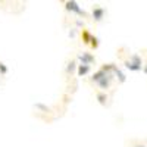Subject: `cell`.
I'll list each match as a JSON object with an SVG mask.
<instances>
[{
	"label": "cell",
	"mask_w": 147,
	"mask_h": 147,
	"mask_svg": "<svg viewBox=\"0 0 147 147\" xmlns=\"http://www.w3.org/2000/svg\"><path fill=\"white\" fill-rule=\"evenodd\" d=\"M65 7H66V10L74 12V13H77V15H80V16H87V13H85V12L78 6L77 2H66V3H65Z\"/></svg>",
	"instance_id": "6da1fadb"
},
{
	"label": "cell",
	"mask_w": 147,
	"mask_h": 147,
	"mask_svg": "<svg viewBox=\"0 0 147 147\" xmlns=\"http://www.w3.org/2000/svg\"><path fill=\"white\" fill-rule=\"evenodd\" d=\"M78 59L81 60V65H88V66H90V63L96 62V59H94V56H93L91 53H88V52H84V53H80V55H78Z\"/></svg>",
	"instance_id": "7a4b0ae2"
},
{
	"label": "cell",
	"mask_w": 147,
	"mask_h": 147,
	"mask_svg": "<svg viewBox=\"0 0 147 147\" xmlns=\"http://www.w3.org/2000/svg\"><path fill=\"white\" fill-rule=\"evenodd\" d=\"M105 15H106V9L105 7H100V6H96V7H93V19L94 21H102L103 18H105Z\"/></svg>",
	"instance_id": "3957f363"
},
{
	"label": "cell",
	"mask_w": 147,
	"mask_h": 147,
	"mask_svg": "<svg viewBox=\"0 0 147 147\" xmlns=\"http://www.w3.org/2000/svg\"><path fill=\"white\" fill-rule=\"evenodd\" d=\"M96 84L99 85V88L107 90V88L110 87V84H112V77H110V74H109V75H106V77H103L99 82H96Z\"/></svg>",
	"instance_id": "277c9868"
},
{
	"label": "cell",
	"mask_w": 147,
	"mask_h": 147,
	"mask_svg": "<svg viewBox=\"0 0 147 147\" xmlns=\"http://www.w3.org/2000/svg\"><path fill=\"white\" fill-rule=\"evenodd\" d=\"M91 71V68L88 65H78V69H77V75L78 77H85L87 74Z\"/></svg>",
	"instance_id": "5b68a950"
},
{
	"label": "cell",
	"mask_w": 147,
	"mask_h": 147,
	"mask_svg": "<svg viewBox=\"0 0 147 147\" xmlns=\"http://www.w3.org/2000/svg\"><path fill=\"white\" fill-rule=\"evenodd\" d=\"M125 68L127 69H129V71H134V72H137V71H141V68L143 66H140V65H136V63H132V62H129V60H125Z\"/></svg>",
	"instance_id": "8992f818"
},
{
	"label": "cell",
	"mask_w": 147,
	"mask_h": 147,
	"mask_svg": "<svg viewBox=\"0 0 147 147\" xmlns=\"http://www.w3.org/2000/svg\"><path fill=\"white\" fill-rule=\"evenodd\" d=\"M81 38H82V43L90 44V41H91V38H93V35H91L87 30H82V32H81Z\"/></svg>",
	"instance_id": "52a82bcc"
},
{
	"label": "cell",
	"mask_w": 147,
	"mask_h": 147,
	"mask_svg": "<svg viewBox=\"0 0 147 147\" xmlns=\"http://www.w3.org/2000/svg\"><path fill=\"white\" fill-rule=\"evenodd\" d=\"M113 72H115V75H116V77L119 78V82H125V80H127V78H125V74H124V72H122L121 69H118V68L115 66V69H113Z\"/></svg>",
	"instance_id": "ba28073f"
},
{
	"label": "cell",
	"mask_w": 147,
	"mask_h": 147,
	"mask_svg": "<svg viewBox=\"0 0 147 147\" xmlns=\"http://www.w3.org/2000/svg\"><path fill=\"white\" fill-rule=\"evenodd\" d=\"M129 62H132V63H136V65H140V66H143V60H141V57H140L138 55H136V53H134V55L131 56Z\"/></svg>",
	"instance_id": "9c48e42d"
},
{
	"label": "cell",
	"mask_w": 147,
	"mask_h": 147,
	"mask_svg": "<svg viewBox=\"0 0 147 147\" xmlns=\"http://www.w3.org/2000/svg\"><path fill=\"white\" fill-rule=\"evenodd\" d=\"M97 99H99L100 105H106V100H107V96L103 94V93H97Z\"/></svg>",
	"instance_id": "30bf717a"
},
{
	"label": "cell",
	"mask_w": 147,
	"mask_h": 147,
	"mask_svg": "<svg viewBox=\"0 0 147 147\" xmlns=\"http://www.w3.org/2000/svg\"><path fill=\"white\" fill-rule=\"evenodd\" d=\"M90 44H91L93 49H97V47H99V40H97V37H93L91 41H90Z\"/></svg>",
	"instance_id": "8fae6325"
},
{
	"label": "cell",
	"mask_w": 147,
	"mask_h": 147,
	"mask_svg": "<svg viewBox=\"0 0 147 147\" xmlns=\"http://www.w3.org/2000/svg\"><path fill=\"white\" fill-rule=\"evenodd\" d=\"M0 74H2V75L7 74V68H6V66H5V63H2V62H0Z\"/></svg>",
	"instance_id": "7c38bea8"
},
{
	"label": "cell",
	"mask_w": 147,
	"mask_h": 147,
	"mask_svg": "<svg viewBox=\"0 0 147 147\" xmlns=\"http://www.w3.org/2000/svg\"><path fill=\"white\" fill-rule=\"evenodd\" d=\"M74 65H75V62H71L69 66H68V72H72L74 71Z\"/></svg>",
	"instance_id": "4fadbf2b"
},
{
	"label": "cell",
	"mask_w": 147,
	"mask_h": 147,
	"mask_svg": "<svg viewBox=\"0 0 147 147\" xmlns=\"http://www.w3.org/2000/svg\"><path fill=\"white\" fill-rule=\"evenodd\" d=\"M143 71H144V74H147V65H146V66L143 68Z\"/></svg>",
	"instance_id": "5bb4252c"
},
{
	"label": "cell",
	"mask_w": 147,
	"mask_h": 147,
	"mask_svg": "<svg viewBox=\"0 0 147 147\" xmlns=\"http://www.w3.org/2000/svg\"><path fill=\"white\" fill-rule=\"evenodd\" d=\"M134 147H146V146H143V144H137V146H134Z\"/></svg>",
	"instance_id": "9a60e30c"
}]
</instances>
